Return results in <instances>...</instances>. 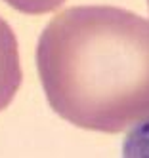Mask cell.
I'll return each mask as SVG.
<instances>
[{"label": "cell", "mask_w": 149, "mask_h": 158, "mask_svg": "<svg viewBox=\"0 0 149 158\" xmlns=\"http://www.w3.org/2000/svg\"><path fill=\"white\" fill-rule=\"evenodd\" d=\"M121 158H149V122L130 130L124 139Z\"/></svg>", "instance_id": "obj_3"}, {"label": "cell", "mask_w": 149, "mask_h": 158, "mask_svg": "<svg viewBox=\"0 0 149 158\" xmlns=\"http://www.w3.org/2000/svg\"><path fill=\"white\" fill-rule=\"evenodd\" d=\"M23 80L17 38L4 17H0V110H4Z\"/></svg>", "instance_id": "obj_2"}, {"label": "cell", "mask_w": 149, "mask_h": 158, "mask_svg": "<svg viewBox=\"0 0 149 158\" xmlns=\"http://www.w3.org/2000/svg\"><path fill=\"white\" fill-rule=\"evenodd\" d=\"M50 107L73 126L121 133L149 122V19L107 4L71 6L38 36Z\"/></svg>", "instance_id": "obj_1"}, {"label": "cell", "mask_w": 149, "mask_h": 158, "mask_svg": "<svg viewBox=\"0 0 149 158\" xmlns=\"http://www.w3.org/2000/svg\"><path fill=\"white\" fill-rule=\"evenodd\" d=\"M11 8H15L21 14L29 15H42L48 14L52 10H57L65 0H4Z\"/></svg>", "instance_id": "obj_4"}, {"label": "cell", "mask_w": 149, "mask_h": 158, "mask_svg": "<svg viewBox=\"0 0 149 158\" xmlns=\"http://www.w3.org/2000/svg\"><path fill=\"white\" fill-rule=\"evenodd\" d=\"M147 6H149V0H147Z\"/></svg>", "instance_id": "obj_5"}]
</instances>
